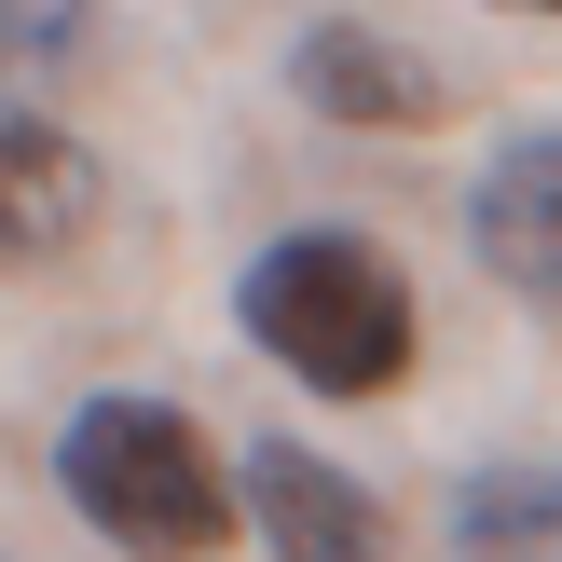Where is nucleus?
<instances>
[{"instance_id":"obj_1","label":"nucleus","mask_w":562,"mask_h":562,"mask_svg":"<svg viewBox=\"0 0 562 562\" xmlns=\"http://www.w3.org/2000/svg\"><path fill=\"white\" fill-rule=\"evenodd\" d=\"M234 316H247V344L289 384H316V398H384V384L412 371V289H398V261H384L371 234H274L261 261H247Z\"/></svg>"},{"instance_id":"obj_2","label":"nucleus","mask_w":562,"mask_h":562,"mask_svg":"<svg viewBox=\"0 0 562 562\" xmlns=\"http://www.w3.org/2000/svg\"><path fill=\"white\" fill-rule=\"evenodd\" d=\"M55 481H69V508L97 521L110 549H137V562H206L234 536V467L165 398H82L69 439H55Z\"/></svg>"},{"instance_id":"obj_3","label":"nucleus","mask_w":562,"mask_h":562,"mask_svg":"<svg viewBox=\"0 0 562 562\" xmlns=\"http://www.w3.org/2000/svg\"><path fill=\"white\" fill-rule=\"evenodd\" d=\"M234 508L261 521L274 562H384V508H371L329 453H302V439H261V453H247Z\"/></svg>"},{"instance_id":"obj_4","label":"nucleus","mask_w":562,"mask_h":562,"mask_svg":"<svg viewBox=\"0 0 562 562\" xmlns=\"http://www.w3.org/2000/svg\"><path fill=\"white\" fill-rule=\"evenodd\" d=\"M467 247H481L521 302H562V124L508 137V151L467 179Z\"/></svg>"},{"instance_id":"obj_5","label":"nucleus","mask_w":562,"mask_h":562,"mask_svg":"<svg viewBox=\"0 0 562 562\" xmlns=\"http://www.w3.org/2000/svg\"><path fill=\"white\" fill-rule=\"evenodd\" d=\"M82 220H97V151L0 97V261H55L82 247Z\"/></svg>"},{"instance_id":"obj_6","label":"nucleus","mask_w":562,"mask_h":562,"mask_svg":"<svg viewBox=\"0 0 562 562\" xmlns=\"http://www.w3.org/2000/svg\"><path fill=\"white\" fill-rule=\"evenodd\" d=\"M289 82H302V110H329V124H426L439 110V82H426V55H398L384 27H357V14H316L289 42Z\"/></svg>"},{"instance_id":"obj_7","label":"nucleus","mask_w":562,"mask_h":562,"mask_svg":"<svg viewBox=\"0 0 562 562\" xmlns=\"http://www.w3.org/2000/svg\"><path fill=\"white\" fill-rule=\"evenodd\" d=\"M453 549L467 562H562V467H481L453 494Z\"/></svg>"},{"instance_id":"obj_8","label":"nucleus","mask_w":562,"mask_h":562,"mask_svg":"<svg viewBox=\"0 0 562 562\" xmlns=\"http://www.w3.org/2000/svg\"><path fill=\"white\" fill-rule=\"evenodd\" d=\"M82 42H97V0H0V82H42Z\"/></svg>"},{"instance_id":"obj_9","label":"nucleus","mask_w":562,"mask_h":562,"mask_svg":"<svg viewBox=\"0 0 562 562\" xmlns=\"http://www.w3.org/2000/svg\"><path fill=\"white\" fill-rule=\"evenodd\" d=\"M521 14H562V0H521Z\"/></svg>"}]
</instances>
